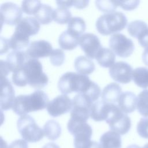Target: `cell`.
I'll list each match as a JSON object with an SVG mask.
<instances>
[{
  "instance_id": "1",
  "label": "cell",
  "mask_w": 148,
  "mask_h": 148,
  "mask_svg": "<svg viewBox=\"0 0 148 148\" xmlns=\"http://www.w3.org/2000/svg\"><path fill=\"white\" fill-rule=\"evenodd\" d=\"M42 63L36 58H29L20 69L12 74L13 83L19 87L28 84L35 88H41L47 85L49 78L43 72Z\"/></svg>"
},
{
  "instance_id": "2",
  "label": "cell",
  "mask_w": 148,
  "mask_h": 148,
  "mask_svg": "<svg viewBox=\"0 0 148 148\" xmlns=\"http://www.w3.org/2000/svg\"><path fill=\"white\" fill-rule=\"evenodd\" d=\"M49 101L46 93L37 90L29 95L21 94L16 97L12 109L13 112L21 116L47 108Z\"/></svg>"
},
{
  "instance_id": "3",
  "label": "cell",
  "mask_w": 148,
  "mask_h": 148,
  "mask_svg": "<svg viewBox=\"0 0 148 148\" xmlns=\"http://www.w3.org/2000/svg\"><path fill=\"white\" fill-rule=\"evenodd\" d=\"M93 82L86 75L68 72L60 77L57 86L59 91L63 94L72 92L86 94Z\"/></svg>"
},
{
  "instance_id": "4",
  "label": "cell",
  "mask_w": 148,
  "mask_h": 148,
  "mask_svg": "<svg viewBox=\"0 0 148 148\" xmlns=\"http://www.w3.org/2000/svg\"><path fill=\"white\" fill-rule=\"evenodd\" d=\"M127 24L125 15L121 12H113L100 16L96 21V28L102 35H107L123 30Z\"/></svg>"
},
{
  "instance_id": "5",
  "label": "cell",
  "mask_w": 148,
  "mask_h": 148,
  "mask_svg": "<svg viewBox=\"0 0 148 148\" xmlns=\"http://www.w3.org/2000/svg\"><path fill=\"white\" fill-rule=\"evenodd\" d=\"M69 132L74 136L75 148H89L92 140H90L92 131L86 122L70 118L67 124Z\"/></svg>"
},
{
  "instance_id": "6",
  "label": "cell",
  "mask_w": 148,
  "mask_h": 148,
  "mask_svg": "<svg viewBox=\"0 0 148 148\" xmlns=\"http://www.w3.org/2000/svg\"><path fill=\"white\" fill-rule=\"evenodd\" d=\"M17 126L23 139L28 142H36L43 138V130L29 115L21 116L17 120Z\"/></svg>"
},
{
  "instance_id": "7",
  "label": "cell",
  "mask_w": 148,
  "mask_h": 148,
  "mask_svg": "<svg viewBox=\"0 0 148 148\" xmlns=\"http://www.w3.org/2000/svg\"><path fill=\"white\" fill-rule=\"evenodd\" d=\"M105 121L109 124L111 131L120 135L127 134L131 127V121L129 116L124 113L118 105L114 103H112Z\"/></svg>"
},
{
  "instance_id": "8",
  "label": "cell",
  "mask_w": 148,
  "mask_h": 148,
  "mask_svg": "<svg viewBox=\"0 0 148 148\" xmlns=\"http://www.w3.org/2000/svg\"><path fill=\"white\" fill-rule=\"evenodd\" d=\"M92 104V101L86 95H76L72 99L71 118L86 122L90 116Z\"/></svg>"
},
{
  "instance_id": "9",
  "label": "cell",
  "mask_w": 148,
  "mask_h": 148,
  "mask_svg": "<svg viewBox=\"0 0 148 148\" xmlns=\"http://www.w3.org/2000/svg\"><path fill=\"white\" fill-rule=\"evenodd\" d=\"M109 45L116 55L123 58L129 57L133 53L135 48L132 40L121 33L111 35Z\"/></svg>"
},
{
  "instance_id": "10",
  "label": "cell",
  "mask_w": 148,
  "mask_h": 148,
  "mask_svg": "<svg viewBox=\"0 0 148 148\" xmlns=\"http://www.w3.org/2000/svg\"><path fill=\"white\" fill-rule=\"evenodd\" d=\"M22 9L16 3L6 2L0 6L1 21L9 25H16L21 19Z\"/></svg>"
},
{
  "instance_id": "11",
  "label": "cell",
  "mask_w": 148,
  "mask_h": 148,
  "mask_svg": "<svg viewBox=\"0 0 148 148\" xmlns=\"http://www.w3.org/2000/svg\"><path fill=\"white\" fill-rule=\"evenodd\" d=\"M72 106V100L66 94H62L50 101L46 108L51 116L57 117L71 110Z\"/></svg>"
},
{
  "instance_id": "12",
  "label": "cell",
  "mask_w": 148,
  "mask_h": 148,
  "mask_svg": "<svg viewBox=\"0 0 148 148\" xmlns=\"http://www.w3.org/2000/svg\"><path fill=\"white\" fill-rule=\"evenodd\" d=\"M79 44L87 57L90 58H95L98 53L102 48L98 37L92 33L82 35Z\"/></svg>"
},
{
  "instance_id": "13",
  "label": "cell",
  "mask_w": 148,
  "mask_h": 148,
  "mask_svg": "<svg viewBox=\"0 0 148 148\" xmlns=\"http://www.w3.org/2000/svg\"><path fill=\"white\" fill-rule=\"evenodd\" d=\"M109 72L115 81L126 84L131 81L133 70L132 66L124 61H118L109 68Z\"/></svg>"
},
{
  "instance_id": "14",
  "label": "cell",
  "mask_w": 148,
  "mask_h": 148,
  "mask_svg": "<svg viewBox=\"0 0 148 148\" xmlns=\"http://www.w3.org/2000/svg\"><path fill=\"white\" fill-rule=\"evenodd\" d=\"M53 48L51 43L45 40L32 41L25 50L28 59L50 56Z\"/></svg>"
},
{
  "instance_id": "15",
  "label": "cell",
  "mask_w": 148,
  "mask_h": 148,
  "mask_svg": "<svg viewBox=\"0 0 148 148\" xmlns=\"http://www.w3.org/2000/svg\"><path fill=\"white\" fill-rule=\"evenodd\" d=\"M1 110L10 109L13 107L16 97L14 90L6 77L1 76Z\"/></svg>"
},
{
  "instance_id": "16",
  "label": "cell",
  "mask_w": 148,
  "mask_h": 148,
  "mask_svg": "<svg viewBox=\"0 0 148 148\" xmlns=\"http://www.w3.org/2000/svg\"><path fill=\"white\" fill-rule=\"evenodd\" d=\"M40 29L39 21L33 17L22 18L15 27L14 32H18L25 36L36 34Z\"/></svg>"
},
{
  "instance_id": "17",
  "label": "cell",
  "mask_w": 148,
  "mask_h": 148,
  "mask_svg": "<svg viewBox=\"0 0 148 148\" xmlns=\"http://www.w3.org/2000/svg\"><path fill=\"white\" fill-rule=\"evenodd\" d=\"M28 60L25 50H13L7 55L6 62L10 71L13 72L21 68Z\"/></svg>"
},
{
  "instance_id": "18",
  "label": "cell",
  "mask_w": 148,
  "mask_h": 148,
  "mask_svg": "<svg viewBox=\"0 0 148 148\" xmlns=\"http://www.w3.org/2000/svg\"><path fill=\"white\" fill-rule=\"evenodd\" d=\"M138 97L131 91H125L121 93L119 100L118 106L124 113L134 112L137 106Z\"/></svg>"
},
{
  "instance_id": "19",
  "label": "cell",
  "mask_w": 148,
  "mask_h": 148,
  "mask_svg": "<svg viewBox=\"0 0 148 148\" xmlns=\"http://www.w3.org/2000/svg\"><path fill=\"white\" fill-rule=\"evenodd\" d=\"M112 103L105 102L102 100H98L93 103L90 117L96 121L106 120L108 116Z\"/></svg>"
},
{
  "instance_id": "20",
  "label": "cell",
  "mask_w": 148,
  "mask_h": 148,
  "mask_svg": "<svg viewBox=\"0 0 148 148\" xmlns=\"http://www.w3.org/2000/svg\"><path fill=\"white\" fill-rule=\"evenodd\" d=\"M121 88L117 83L112 82L107 84L103 89L101 94L102 100L109 103L118 102L121 94Z\"/></svg>"
},
{
  "instance_id": "21",
  "label": "cell",
  "mask_w": 148,
  "mask_h": 148,
  "mask_svg": "<svg viewBox=\"0 0 148 148\" xmlns=\"http://www.w3.org/2000/svg\"><path fill=\"white\" fill-rule=\"evenodd\" d=\"M100 145L102 148H121V139L119 134L108 131L100 138Z\"/></svg>"
},
{
  "instance_id": "22",
  "label": "cell",
  "mask_w": 148,
  "mask_h": 148,
  "mask_svg": "<svg viewBox=\"0 0 148 148\" xmlns=\"http://www.w3.org/2000/svg\"><path fill=\"white\" fill-rule=\"evenodd\" d=\"M79 36L70 32L66 29L60 35L58 44L62 49L73 50L79 43Z\"/></svg>"
},
{
  "instance_id": "23",
  "label": "cell",
  "mask_w": 148,
  "mask_h": 148,
  "mask_svg": "<svg viewBox=\"0 0 148 148\" xmlns=\"http://www.w3.org/2000/svg\"><path fill=\"white\" fill-rule=\"evenodd\" d=\"M74 66L79 73L83 75L90 74L95 70V68L94 62L84 56H79L75 58Z\"/></svg>"
},
{
  "instance_id": "24",
  "label": "cell",
  "mask_w": 148,
  "mask_h": 148,
  "mask_svg": "<svg viewBox=\"0 0 148 148\" xmlns=\"http://www.w3.org/2000/svg\"><path fill=\"white\" fill-rule=\"evenodd\" d=\"M98 63L102 67L112 66L114 64L116 56L113 51L106 47H102L95 57Z\"/></svg>"
},
{
  "instance_id": "25",
  "label": "cell",
  "mask_w": 148,
  "mask_h": 148,
  "mask_svg": "<svg viewBox=\"0 0 148 148\" xmlns=\"http://www.w3.org/2000/svg\"><path fill=\"white\" fill-rule=\"evenodd\" d=\"M54 10L51 6L42 3L34 16L39 23L42 24H49L53 20Z\"/></svg>"
},
{
  "instance_id": "26",
  "label": "cell",
  "mask_w": 148,
  "mask_h": 148,
  "mask_svg": "<svg viewBox=\"0 0 148 148\" xmlns=\"http://www.w3.org/2000/svg\"><path fill=\"white\" fill-rule=\"evenodd\" d=\"M43 131L44 135L49 139L55 140L61 135V127L57 121L50 120L45 124Z\"/></svg>"
},
{
  "instance_id": "27",
  "label": "cell",
  "mask_w": 148,
  "mask_h": 148,
  "mask_svg": "<svg viewBox=\"0 0 148 148\" xmlns=\"http://www.w3.org/2000/svg\"><path fill=\"white\" fill-rule=\"evenodd\" d=\"M132 79L135 83L142 88L148 87V68L138 67L133 71Z\"/></svg>"
},
{
  "instance_id": "28",
  "label": "cell",
  "mask_w": 148,
  "mask_h": 148,
  "mask_svg": "<svg viewBox=\"0 0 148 148\" xmlns=\"http://www.w3.org/2000/svg\"><path fill=\"white\" fill-rule=\"evenodd\" d=\"M29 45V37L16 32H14L9 39V48L13 50H23Z\"/></svg>"
},
{
  "instance_id": "29",
  "label": "cell",
  "mask_w": 148,
  "mask_h": 148,
  "mask_svg": "<svg viewBox=\"0 0 148 148\" xmlns=\"http://www.w3.org/2000/svg\"><path fill=\"white\" fill-rule=\"evenodd\" d=\"M86 28L85 21L80 17H71L68 24L67 30L80 37Z\"/></svg>"
},
{
  "instance_id": "30",
  "label": "cell",
  "mask_w": 148,
  "mask_h": 148,
  "mask_svg": "<svg viewBox=\"0 0 148 148\" xmlns=\"http://www.w3.org/2000/svg\"><path fill=\"white\" fill-rule=\"evenodd\" d=\"M137 97L136 108L138 112L142 116L148 117V90L141 91Z\"/></svg>"
},
{
  "instance_id": "31",
  "label": "cell",
  "mask_w": 148,
  "mask_h": 148,
  "mask_svg": "<svg viewBox=\"0 0 148 148\" xmlns=\"http://www.w3.org/2000/svg\"><path fill=\"white\" fill-rule=\"evenodd\" d=\"M72 14L68 8L57 7L54 10L53 20L58 24H66L71 18Z\"/></svg>"
},
{
  "instance_id": "32",
  "label": "cell",
  "mask_w": 148,
  "mask_h": 148,
  "mask_svg": "<svg viewBox=\"0 0 148 148\" xmlns=\"http://www.w3.org/2000/svg\"><path fill=\"white\" fill-rule=\"evenodd\" d=\"M147 27L148 25L143 21L134 20L128 24L127 26V31L131 36L137 38L139 34Z\"/></svg>"
},
{
  "instance_id": "33",
  "label": "cell",
  "mask_w": 148,
  "mask_h": 148,
  "mask_svg": "<svg viewBox=\"0 0 148 148\" xmlns=\"http://www.w3.org/2000/svg\"><path fill=\"white\" fill-rule=\"evenodd\" d=\"M41 2L38 0H25L21 3V9L27 14H35L41 5Z\"/></svg>"
},
{
  "instance_id": "34",
  "label": "cell",
  "mask_w": 148,
  "mask_h": 148,
  "mask_svg": "<svg viewBox=\"0 0 148 148\" xmlns=\"http://www.w3.org/2000/svg\"><path fill=\"white\" fill-rule=\"evenodd\" d=\"M95 3L98 10L107 13L115 12L114 10L118 6L116 1L97 0L95 1Z\"/></svg>"
},
{
  "instance_id": "35",
  "label": "cell",
  "mask_w": 148,
  "mask_h": 148,
  "mask_svg": "<svg viewBox=\"0 0 148 148\" xmlns=\"http://www.w3.org/2000/svg\"><path fill=\"white\" fill-rule=\"evenodd\" d=\"M65 54L60 49H53L50 55V62L54 66H60L64 62Z\"/></svg>"
},
{
  "instance_id": "36",
  "label": "cell",
  "mask_w": 148,
  "mask_h": 148,
  "mask_svg": "<svg viewBox=\"0 0 148 148\" xmlns=\"http://www.w3.org/2000/svg\"><path fill=\"white\" fill-rule=\"evenodd\" d=\"M136 130L142 138L148 139V118H142L139 120Z\"/></svg>"
},
{
  "instance_id": "37",
  "label": "cell",
  "mask_w": 148,
  "mask_h": 148,
  "mask_svg": "<svg viewBox=\"0 0 148 148\" xmlns=\"http://www.w3.org/2000/svg\"><path fill=\"white\" fill-rule=\"evenodd\" d=\"M140 1H116L118 6L121 7L124 10H131L138 7Z\"/></svg>"
},
{
  "instance_id": "38",
  "label": "cell",
  "mask_w": 148,
  "mask_h": 148,
  "mask_svg": "<svg viewBox=\"0 0 148 148\" xmlns=\"http://www.w3.org/2000/svg\"><path fill=\"white\" fill-rule=\"evenodd\" d=\"M139 43L145 49L148 48V27L143 29L137 38Z\"/></svg>"
},
{
  "instance_id": "39",
  "label": "cell",
  "mask_w": 148,
  "mask_h": 148,
  "mask_svg": "<svg viewBox=\"0 0 148 148\" xmlns=\"http://www.w3.org/2000/svg\"><path fill=\"white\" fill-rule=\"evenodd\" d=\"M8 148H28L27 141L24 139H17L13 141Z\"/></svg>"
},
{
  "instance_id": "40",
  "label": "cell",
  "mask_w": 148,
  "mask_h": 148,
  "mask_svg": "<svg viewBox=\"0 0 148 148\" xmlns=\"http://www.w3.org/2000/svg\"><path fill=\"white\" fill-rule=\"evenodd\" d=\"M9 48V39L1 37V54L5 53Z\"/></svg>"
},
{
  "instance_id": "41",
  "label": "cell",
  "mask_w": 148,
  "mask_h": 148,
  "mask_svg": "<svg viewBox=\"0 0 148 148\" xmlns=\"http://www.w3.org/2000/svg\"><path fill=\"white\" fill-rule=\"evenodd\" d=\"M0 64H1V76L6 77L8 75V73L10 72V71L5 61H3V60H1Z\"/></svg>"
},
{
  "instance_id": "42",
  "label": "cell",
  "mask_w": 148,
  "mask_h": 148,
  "mask_svg": "<svg viewBox=\"0 0 148 148\" xmlns=\"http://www.w3.org/2000/svg\"><path fill=\"white\" fill-rule=\"evenodd\" d=\"M89 3V1H72V5L78 9H83L86 8Z\"/></svg>"
},
{
  "instance_id": "43",
  "label": "cell",
  "mask_w": 148,
  "mask_h": 148,
  "mask_svg": "<svg viewBox=\"0 0 148 148\" xmlns=\"http://www.w3.org/2000/svg\"><path fill=\"white\" fill-rule=\"evenodd\" d=\"M56 3L58 7L71 8L72 5V1H57Z\"/></svg>"
},
{
  "instance_id": "44",
  "label": "cell",
  "mask_w": 148,
  "mask_h": 148,
  "mask_svg": "<svg viewBox=\"0 0 148 148\" xmlns=\"http://www.w3.org/2000/svg\"><path fill=\"white\" fill-rule=\"evenodd\" d=\"M142 58L144 64L148 66V48L145 49L144 51L142 53Z\"/></svg>"
},
{
  "instance_id": "45",
  "label": "cell",
  "mask_w": 148,
  "mask_h": 148,
  "mask_svg": "<svg viewBox=\"0 0 148 148\" xmlns=\"http://www.w3.org/2000/svg\"><path fill=\"white\" fill-rule=\"evenodd\" d=\"M42 148H60V147L54 143L49 142L45 145Z\"/></svg>"
},
{
  "instance_id": "46",
  "label": "cell",
  "mask_w": 148,
  "mask_h": 148,
  "mask_svg": "<svg viewBox=\"0 0 148 148\" xmlns=\"http://www.w3.org/2000/svg\"><path fill=\"white\" fill-rule=\"evenodd\" d=\"M89 148H102L100 143L95 142V141H92L91 145Z\"/></svg>"
},
{
  "instance_id": "47",
  "label": "cell",
  "mask_w": 148,
  "mask_h": 148,
  "mask_svg": "<svg viewBox=\"0 0 148 148\" xmlns=\"http://www.w3.org/2000/svg\"><path fill=\"white\" fill-rule=\"evenodd\" d=\"M126 148H141V147L136 145H131L128 146Z\"/></svg>"
},
{
  "instance_id": "48",
  "label": "cell",
  "mask_w": 148,
  "mask_h": 148,
  "mask_svg": "<svg viewBox=\"0 0 148 148\" xmlns=\"http://www.w3.org/2000/svg\"><path fill=\"white\" fill-rule=\"evenodd\" d=\"M142 148H148V143H147L146 144H145L143 147Z\"/></svg>"
}]
</instances>
